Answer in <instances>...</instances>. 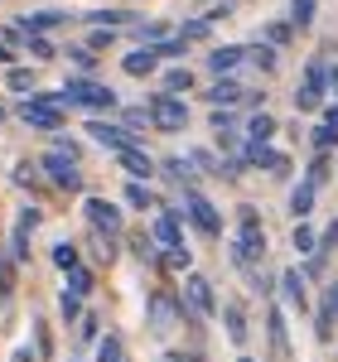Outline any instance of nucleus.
I'll use <instances>...</instances> for the list:
<instances>
[{
	"instance_id": "35",
	"label": "nucleus",
	"mask_w": 338,
	"mask_h": 362,
	"mask_svg": "<svg viewBox=\"0 0 338 362\" xmlns=\"http://www.w3.org/2000/svg\"><path fill=\"white\" fill-rule=\"evenodd\" d=\"M276 131H281V121L271 112H256L252 121H247V140H276Z\"/></svg>"
},
{
	"instance_id": "2",
	"label": "nucleus",
	"mask_w": 338,
	"mask_h": 362,
	"mask_svg": "<svg viewBox=\"0 0 338 362\" xmlns=\"http://www.w3.org/2000/svg\"><path fill=\"white\" fill-rule=\"evenodd\" d=\"M145 116H150V131L179 136L189 126V102L174 97V92H155V97H145Z\"/></svg>"
},
{
	"instance_id": "20",
	"label": "nucleus",
	"mask_w": 338,
	"mask_h": 362,
	"mask_svg": "<svg viewBox=\"0 0 338 362\" xmlns=\"http://www.w3.org/2000/svg\"><path fill=\"white\" fill-rule=\"evenodd\" d=\"M121 68H126L131 78H155V73H160V49H155V44H141V49H131V54L121 58Z\"/></svg>"
},
{
	"instance_id": "21",
	"label": "nucleus",
	"mask_w": 338,
	"mask_h": 362,
	"mask_svg": "<svg viewBox=\"0 0 338 362\" xmlns=\"http://www.w3.org/2000/svg\"><path fill=\"white\" fill-rule=\"evenodd\" d=\"M116 165L126 169L131 179H155V174H160V160H150V155H145V145H131V150H121V155H116Z\"/></svg>"
},
{
	"instance_id": "19",
	"label": "nucleus",
	"mask_w": 338,
	"mask_h": 362,
	"mask_svg": "<svg viewBox=\"0 0 338 362\" xmlns=\"http://www.w3.org/2000/svg\"><path fill=\"white\" fill-rule=\"evenodd\" d=\"M247 97L252 92L237 83V78H218V83L203 92V102H213V107H247Z\"/></svg>"
},
{
	"instance_id": "29",
	"label": "nucleus",
	"mask_w": 338,
	"mask_h": 362,
	"mask_svg": "<svg viewBox=\"0 0 338 362\" xmlns=\"http://www.w3.org/2000/svg\"><path fill=\"white\" fill-rule=\"evenodd\" d=\"M169 34H174V29H169L165 20H136V25H131V39H136V44H165Z\"/></svg>"
},
{
	"instance_id": "15",
	"label": "nucleus",
	"mask_w": 338,
	"mask_h": 362,
	"mask_svg": "<svg viewBox=\"0 0 338 362\" xmlns=\"http://www.w3.org/2000/svg\"><path fill=\"white\" fill-rule=\"evenodd\" d=\"M242 63H247V44H218V49H208V73L213 78H237Z\"/></svg>"
},
{
	"instance_id": "43",
	"label": "nucleus",
	"mask_w": 338,
	"mask_h": 362,
	"mask_svg": "<svg viewBox=\"0 0 338 362\" xmlns=\"http://www.w3.org/2000/svg\"><path fill=\"white\" fill-rule=\"evenodd\" d=\"M54 266L63 271V276H68L73 266H83V256H78V247H73V242H54Z\"/></svg>"
},
{
	"instance_id": "59",
	"label": "nucleus",
	"mask_w": 338,
	"mask_h": 362,
	"mask_svg": "<svg viewBox=\"0 0 338 362\" xmlns=\"http://www.w3.org/2000/svg\"><path fill=\"white\" fill-rule=\"evenodd\" d=\"M39 353H29V348H15V362H34Z\"/></svg>"
},
{
	"instance_id": "30",
	"label": "nucleus",
	"mask_w": 338,
	"mask_h": 362,
	"mask_svg": "<svg viewBox=\"0 0 338 362\" xmlns=\"http://www.w3.org/2000/svg\"><path fill=\"white\" fill-rule=\"evenodd\" d=\"M174 34H179L184 44H208V39H213V20H208V15H198V20H184V25L174 29Z\"/></svg>"
},
{
	"instance_id": "6",
	"label": "nucleus",
	"mask_w": 338,
	"mask_h": 362,
	"mask_svg": "<svg viewBox=\"0 0 338 362\" xmlns=\"http://www.w3.org/2000/svg\"><path fill=\"white\" fill-rule=\"evenodd\" d=\"M39 169H44V179L54 184L58 194H83V165H78L73 155H63V150H49V155L39 160Z\"/></svg>"
},
{
	"instance_id": "31",
	"label": "nucleus",
	"mask_w": 338,
	"mask_h": 362,
	"mask_svg": "<svg viewBox=\"0 0 338 362\" xmlns=\"http://www.w3.org/2000/svg\"><path fill=\"white\" fill-rule=\"evenodd\" d=\"M160 261H165L169 271H194V251H189V242H179V247H160Z\"/></svg>"
},
{
	"instance_id": "60",
	"label": "nucleus",
	"mask_w": 338,
	"mask_h": 362,
	"mask_svg": "<svg viewBox=\"0 0 338 362\" xmlns=\"http://www.w3.org/2000/svg\"><path fill=\"white\" fill-rule=\"evenodd\" d=\"M5 261H10V251H5V247H0V271H5Z\"/></svg>"
},
{
	"instance_id": "26",
	"label": "nucleus",
	"mask_w": 338,
	"mask_h": 362,
	"mask_svg": "<svg viewBox=\"0 0 338 362\" xmlns=\"http://www.w3.org/2000/svg\"><path fill=\"white\" fill-rule=\"evenodd\" d=\"M136 20H141V15H131V10H92V15H87V25H97V29H131L136 25Z\"/></svg>"
},
{
	"instance_id": "42",
	"label": "nucleus",
	"mask_w": 338,
	"mask_h": 362,
	"mask_svg": "<svg viewBox=\"0 0 338 362\" xmlns=\"http://www.w3.org/2000/svg\"><path fill=\"white\" fill-rule=\"evenodd\" d=\"M165 92L189 97V92H194V73H189V68H169V73H165Z\"/></svg>"
},
{
	"instance_id": "38",
	"label": "nucleus",
	"mask_w": 338,
	"mask_h": 362,
	"mask_svg": "<svg viewBox=\"0 0 338 362\" xmlns=\"http://www.w3.org/2000/svg\"><path fill=\"white\" fill-rule=\"evenodd\" d=\"M305 179H310L314 189H324V184L334 179V155H314V160H310V169H305Z\"/></svg>"
},
{
	"instance_id": "37",
	"label": "nucleus",
	"mask_w": 338,
	"mask_h": 362,
	"mask_svg": "<svg viewBox=\"0 0 338 362\" xmlns=\"http://www.w3.org/2000/svg\"><path fill=\"white\" fill-rule=\"evenodd\" d=\"M295 34H300V29L290 25V20H266V29H261V39H266V44H276V49H285Z\"/></svg>"
},
{
	"instance_id": "4",
	"label": "nucleus",
	"mask_w": 338,
	"mask_h": 362,
	"mask_svg": "<svg viewBox=\"0 0 338 362\" xmlns=\"http://www.w3.org/2000/svg\"><path fill=\"white\" fill-rule=\"evenodd\" d=\"M324 102H329V68H324V58H310L300 83H295V107L300 112H324Z\"/></svg>"
},
{
	"instance_id": "16",
	"label": "nucleus",
	"mask_w": 338,
	"mask_h": 362,
	"mask_svg": "<svg viewBox=\"0 0 338 362\" xmlns=\"http://www.w3.org/2000/svg\"><path fill=\"white\" fill-rule=\"evenodd\" d=\"M150 237L160 247H179L184 242V208H160L155 223H150Z\"/></svg>"
},
{
	"instance_id": "32",
	"label": "nucleus",
	"mask_w": 338,
	"mask_h": 362,
	"mask_svg": "<svg viewBox=\"0 0 338 362\" xmlns=\"http://www.w3.org/2000/svg\"><path fill=\"white\" fill-rule=\"evenodd\" d=\"M5 87H10V92H20V97H29V92H34V68L10 63V68H5Z\"/></svg>"
},
{
	"instance_id": "34",
	"label": "nucleus",
	"mask_w": 338,
	"mask_h": 362,
	"mask_svg": "<svg viewBox=\"0 0 338 362\" xmlns=\"http://www.w3.org/2000/svg\"><path fill=\"white\" fill-rule=\"evenodd\" d=\"M126 208H131V213H150V208H155V194L145 189L141 179H126Z\"/></svg>"
},
{
	"instance_id": "8",
	"label": "nucleus",
	"mask_w": 338,
	"mask_h": 362,
	"mask_svg": "<svg viewBox=\"0 0 338 362\" xmlns=\"http://www.w3.org/2000/svg\"><path fill=\"white\" fill-rule=\"evenodd\" d=\"M179 314H184V295H169V290H155V295H145V319H150L155 338H165L169 329L179 324Z\"/></svg>"
},
{
	"instance_id": "57",
	"label": "nucleus",
	"mask_w": 338,
	"mask_h": 362,
	"mask_svg": "<svg viewBox=\"0 0 338 362\" xmlns=\"http://www.w3.org/2000/svg\"><path fill=\"white\" fill-rule=\"evenodd\" d=\"M10 63H15V49H10V44H0V68H10Z\"/></svg>"
},
{
	"instance_id": "46",
	"label": "nucleus",
	"mask_w": 338,
	"mask_h": 362,
	"mask_svg": "<svg viewBox=\"0 0 338 362\" xmlns=\"http://www.w3.org/2000/svg\"><path fill=\"white\" fill-rule=\"evenodd\" d=\"M63 280H68V290H73V295H92V285H97V276H92L87 266H73Z\"/></svg>"
},
{
	"instance_id": "53",
	"label": "nucleus",
	"mask_w": 338,
	"mask_h": 362,
	"mask_svg": "<svg viewBox=\"0 0 338 362\" xmlns=\"http://www.w3.org/2000/svg\"><path fill=\"white\" fill-rule=\"evenodd\" d=\"M39 223H44V213H39L34 203H25V208L15 213V227H25V232H34V227H39Z\"/></svg>"
},
{
	"instance_id": "27",
	"label": "nucleus",
	"mask_w": 338,
	"mask_h": 362,
	"mask_svg": "<svg viewBox=\"0 0 338 362\" xmlns=\"http://www.w3.org/2000/svg\"><path fill=\"white\" fill-rule=\"evenodd\" d=\"M126 247L136 251L141 266H155V261H160V242H155L150 232H126Z\"/></svg>"
},
{
	"instance_id": "52",
	"label": "nucleus",
	"mask_w": 338,
	"mask_h": 362,
	"mask_svg": "<svg viewBox=\"0 0 338 362\" xmlns=\"http://www.w3.org/2000/svg\"><path fill=\"white\" fill-rule=\"evenodd\" d=\"M256 227H261V213H256L252 203H242L237 208V232H256Z\"/></svg>"
},
{
	"instance_id": "61",
	"label": "nucleus",
	"mask_w": 338,
	"mask_h": 362,
	"mask_svg": "<svg viewBox=\"0 0 338 362\" xmlns=\"http://www.w3.org/2000/svg\"><path fill=\"white\" fill-rule=\"evenodd\" d=\"M237 362H256V358H247V353H242V358H237Z\"/></svg>"
},
{
	"instance_id": "33",
	"label": "nucleus",
	"mask_w": 338,
	"mask_h": 362,
	"mask_svg": "<svg viewBox=\"0 0 338 362\" xmlns=\"http://www.w3.org/2000/svg\"><path fill=\"white\" fill-rule=\"evenodd\" d=\"M15 184H20V189H34V194H39V189H44V169H39V160H20V165H15Z\"/></svg>"
},
{
	"instance_id": "23",
	"label": "nucleus",
	"mask_w": 338,
	"mask_h": 362,
	"mask_svg": "<svg viewBox=\"0 0 338 362\" xmlns=\"http://www.w3.org/2000/svg\"><path fill=\"white\" fill-rule=\"evenodd\" d=\"M160 174H165V184H174V189H194V165H189V155H169V160H160Z\"/></svg>"
},
{
	"instance_id": "12",
	"label": "nucleus",
	"mask_w": 338,
	"mask_h": 362,
	"mask_svg": "<svg viewBox=\"0 0 338 362\" xmlns=\"http://www.w3.org/2000/svg\"><path fill=\"white\" fill-rule=\"evenodd\" d=\"M276 290H281L285 309H295V314H310V280H305V271H300V266L281 271V276H276Z\"/></svg>"
},
{
	"instance_id": "18",
	"label": "nucleus",
	"mask_w": 338,
	"mask_h": 362,
	"mask_svg": "<svg viewBox=\"0 0 338 362\" xmlns=\"http://www.w3.org/2000/svg\"><path fill=\"white\" fill-rule=\"evenodd\" d=\"M247 68H256L261 78H276V73H281V49H276V44H266V39L247 44Z\"/></svg>"
},
{
	"instance_id": "1",
	"label": "nucleus",
	"mask_w": 338,
	"mask_h": 362,
	"mask_svg": "<svg viewBox=\"0 0 338 362\" xmlns=\"http://www.w3.org/2000/svg\"><path fill=\"white\" fill-rule=\"evenodd\" d=\"M49 102L54 107H83V112H92V116H112V112H121V97H116L107 83H97V78H68V83L58 87V92H49Z\"/></svg>"
},
{
	"instance_id": "9",
	"label": "nucleus",
	"mask_w": 338,
	"mask_h": 362,
	"mask_svg": "<svg viewBox=\"0 0 338 362\" xmlns=\"http://www.w3.org/2000/svg\"><path fill=\"white\" fill-rule=\"evenodd\" d=\"M242 155H247V165L261 169V174H276V179H285V174H290V155H285V150H276L271 140H247V145H242Z\"/></svg>"
},
{
	"instance_id": "44",
	"label": "nucleus",
	"mask_w": 338,
	"mask_h": 362,
	"mask_svg": "<svg viewBox=\"0 0 338 362\" xmlns=\"http://www.w3.org/2000/svg\"><path fill=\"white\" fill-rule=\"evenodd\" d=\"M25 54H29V58H39V63H49L58 49L49 44V34H25Z\"/></svg>"
},
{
	"instance_id": "39",
	"label": "nucleus",
	"mask_w": 338,
	"mask_h": 362,
	"mask_svg": "<svg viewBox=\"0 0 338 362\" xmlns=\"http://www.w3.org/2000/svg\"><path fill=\"white\" fill-rule=\"evenodd\" d=\"M314 15H319V0H290V25L295 29H314Z\"/></svg>"
},
{
	"instance_id": "45",
	"label": "nucleus",
	"mask_w": 338,
	"mask_h": 362,
	"mask_svg": "<svg viewBox=\"0 0 338 362\" xmlns=\"http://www.w3.org/2000/svg\"><path fill=\"white\" fill-rule=\"evenodd\" d=\"M68 63H73L83 78H92V73H97V54H92V49H78V44H68Z\"/></svg>"
},
{
	"instance_id": "13",
	"label": "nucleus",
	"mask_w": 338,
	"mask_h": 362,
	"mask_svg": "<svg viewBox=\"0 0 338 362\" xmlns=\"http://www.w3.org/2000/svg\"><path fill=\"white\" fill-rule=\"evenodd\" d=\"M256 261H266V232L256 227V232H237L232 237V266L237 271H252Z\"/></svg>"
},
{
	"instance_id": "3",
	"label": "nucleus",
	"mask_w": 338,
	"mask_h": 362,
	"mask_svg": "<svg viewBox=\"0 0 338 362\" xmlns=\"http://www.w3.org/2000/svg\"><path fill=\"white\" fill-rule=\"evenodd\" d=\"M83 218L92 223V232H102V237H112V242H121V237H126V208H121V203H112V198L87 194L83 198Z\"/></svg>"
},
{
	"instance_id": "48",
	"label": "nucleus",
	"mask_w": 338,
	"mask_h": 362,
	"mask_svg": "<svg viewBox=\"0 0 338 362\" xmlns=\"http://www.w3.org/2000/svg\"><path fill=\"white\" fill-rule=\"evenodd\" d=\"M208 126H213V131H232V126H237V107H213V112H208Z\"/></svg>"
},
{
	"instance_id": "55",
	"label": "nucleus",
	"mask_w": 338,
	"mask_h": 362,
	"mask_svg": "<svg viewBox=\"0 0 338 362\" xmlns=\"http://www.w3.org/2000/svg\"><path fill=\"white\" fill-rule=\"evenodd\" d=\"M0 44H10V49H25V29H20V20L0 29Z\"/></svg>"
},
{
	"instance_id": "10",
	"label": "nucleus",
	"mask_w": 338,
	"mask_h": 362,
	"mask_svg": "<svg viewBox=\"0 0 338 362\" xmlns=\"http://www.w3.org/2000/svg\"><path fill=\"white\" fill-rule=\"evenodd\" d=\"M184 305L194 309L198 319H218V295H213V280L208 276H198V271H189V276H184Z\"/></svg>"
},
{
	"instance_id": "5",
	"label": "nucleus",
	"mask_w": 338,
	"mask_h": 362,
	"mask_svg": "<svg viewBox=\"0 0 338 362\" xmlns=\"http://www.w3.org/2000/svg\"><path fill=\"white\" fill-rule=\"evenodd\" d=\"M15 116L25 121L29 131H49V136L63 131V107L49 102V92H29L25 102H15Z\"/></svg>"
},
{
	"instance_id": "54",
	"label": "nucleus",
	"mask_w": 338,
	"mask_h": 362,
	"mask_svg": "<svg viewBox=\"0 0 338 362\" xmlns=\"http://www.w3.org/2000/svg\"><path fill=\"white\" fill-rule=\"evenodd\" d=\"M97 329H102L97 314H83V319H78V338H83V343H97Z\"/></svg>"
},
{
	"instance_id": "62",
	"label": "nucleus",
	"mask_w": 338,
	"mask_h": 362,
	"mask_svg": "<svg viewBox=\"0 0 338 362\" xmlns=\"http://www.w3.org/2000/svg\"><path fill=\"white\" fill-rule=\"evenodd\" d=\"M0 116H5V107H0Z\"/></svg>"
},
{
	"instance_id": "47",
	"label": "nucleus",
	"mask_w": 338,
	"mask_h": 362,
	"mask_svg": "<svg viewBox=\"0 0 338 362\" xmlns=\"http://www.w3.org/2000/svg\"><path fill=\"white\" fill-rule=\"evenodd\" d=\"M97 362H126V343L116 334H107L102 343H97Z\"/></svg>"
},
{
	"instance_id": "14",
	"label": "nucleus",
	"mask_w": 338,
	"mask_h": 362,
	"mask_svg": "<svg viewBox=\"0 0 338 362\" xmlns=\"http://www.w3.org/2000/svg\"><path fill=\"white\" fill-rule=\"evenodd\" d=\"M334 329H338V285H329L314 305V338L319 343H334Z\"/></svg>"
},
{
	"instance_id": "58",
	"label": "nucleus",
	"mask_w": 338,
	"mask_h": 362,
	"mask_svg": "<svg viewBox=\"0 0 338 362\" xmlns=\"http://www.w3.org/2000/svg\"><path fill=\"white\" fill-rule=\"evenodd\" d=\"M165 362H203V358H198V353H169Z\"/></svg>"
},
{
	"instance_id": "7",
	"label": "nucleus",
	"mask_w": 338,
	"mask_h": 362,
	"mask_svg": "<svg viewBox=\"0 0 338 362\" xmlns=\"http://www.w3.org/2000/svg\"><path fill=\"white\" fill-rule=\"evenodd\" d=\"M184 223L198 227L208 242H218V237H223V213H218L208 198L198 194V189H184Z\"/></svg>"
},
{
	"instance_id": "17",
	"label": "nucleus",
	"mask_w": 338,
	"mask_h": 362,
	"mask_svg": "<svg viewBox=\"0 0 338 362\" xmlns=\"http://www.w3.org/2000/svg\"><path fill=\"white\" fill-rule=\"evenodd\" d=\"M218 319H223V329H227V343H232V348H247L252 324H247V309H242V300H227V305L218 309Z\"/></svg>"
},
{
	"instance_id": "50",
	"label": "nucleus",
	"mask_w": 338,
	"mask_h": 362,
	"mask_svg": "<svg viewBox=\"0 0 338 362\" xmlns=\"http://www.w3.org/2000/svg\"><path fill=\"white\" fill-rule=\"evenodd\" d=\"M121 126H126V131H131V136L141 140L145 131H150V116H145V112H121Z\"/></svg>"
},
{
	"instance_id": "11",
	"label": "nucleus",
	"mask_w": 338,
	"mask_h": 362,
	"mask_svg": "<svg viewBox=\"0 0 338 362\" xmlns=\"http://www.w3.org/2000/svg\"><path fill=\"white\" fill-rule=\"evenodd\" d=\"M87 136L97 140L102 150H112V155H121V150H131V145H141V140L131 136V131H126L121 121H102V116H92V121H87Z\"/></svg>"
},
{
	"instance_id": "24",
	"label": "nucleus",
	"mask_w": 338,
	"mask_h": 362,
	"mask_svg": "<svg viewBox=\"0 0 338 362\" xmlns=\"http://www.w3.org/2000/svg\"><path fill=\"white\" fill-rule=\"evenodd\" d=\"M314 203H319V189H314L310 179H300V184L290 189V218H295V223L314 218Z\"/></svg>"
},
{
	"instance_id": "41",
	"label": "nucleus",
	"mask_w": 338,
	"mask_h": 362,
	"mask_svg": "<svg viewBox=\"0 0 338 362\" xmlns=\"http://www.w3.org/2000/svg\"><path fill=\"white\" fill-rule=\"evenodd\" d=\"M58 319H63V324H78V319H83V295H73L68 285H63V295H58Z\"/></svg>"
},
{
	"instance_id": "49",
	"label": "nucleus",
	"mask_w": 338,
	"mask_h": 362,
	"mask_svg": "<svg viewBox=\"0 0 338 362\" xmlns=\"http://www.w3.org/2000/svg\"><path fill=\"white\" fill-rule=\"evenodd\" d=\"M112 44H116V29H92V34H87V49H92V54H107Z\"/></svg>"
},
{
	"instance_id": "56",
	"label": "nucleus",
	"mask_w": 338,
	"mask_h": 362,
	"mask_svg": "<svg viewBox=\"0 0 338 362\" xmlns=\"http://www.w3.org/2000/svg\"><path fill=\"white\" fill-rule=\"evenodd\" d=\"M334 251H338V223H329L319 237V256H334Z\"/></svg>"
},
{
	"instance_id": "51",
	"label": "nucleus",
	"mask_w": 338,
	"mask_h": 362,
	"mask_svg": "<svg viewBox=\"0 0 338 362\" xmlns=\"http://www.w3.org/2000/svg\"><path fill=\"white\" fill-rule=\"evenodd\" d=\"M300 271H305V280H324V271H329V256H319V251H314V256H305V266H300Z\"/></svg>"
},
{
	"instance_id": "22",
	"label": "nucleus",
	"mask_w": 338,
	"mask_h": 362,
	"mask_svg": "<svg viewBox=\"0 0 338 362\" xmlns=\"http://www.w3.org/2000/svg\"><path fill=\"white\" fill-rule=\"evenodd\" d=\"M266 338H271V358H290V334H285V314L276 305L266 309Z\"/></svg>"
},
{
	"instance_id": "36",
	"label": "nucleus",
	"mask_w": 338,
	"mask_h": 362,
	"mask_svg": "<svg viewBox=\"0 0 338 362\" xmlns=\"http://www.w3.org/2000/svg\"><path fill=\"white\" fill-rule=\"evenodd\" d=\"M290 242H295V251H300V256H314V251H319V232H314L310 218H305V223H295Z\"/></svg>"
},
{
	"instance_id": "28",
	"label": "nucleus",
	"mask_w": 338,
	"mask_h": 362,
	"mask_svg": "<svg viewBox=\"0 0 338 362\" xmlns=\"http://www.w3.org/2000/svg\"><path fill=\"white\" fill-rule=\"evenodd\" d=\"M310 150H314V155H334V150H338V126H334V121L319 116V126L310 131Z\"/></svg>"
},
{
	"instance_id": "25",
	"label": "nucleus",
	"mask_w": 338,
	"mask_h": 362,
	"mask_svg": "<svg viewBox=\"0 0 338 362\" xmlns=\"http://www.w3.org/2000/svg\"><path fill=\"white\" fill-rule=\"evenodd\" d=\"M63 25H68V15H63V10H29L25 20H20L25 34H54V29H63Z\"/></svg>"
},
{
	"instance_id": "40",
	"label": "nucleus",
	"mask_w": 338,
	"mask_h": 362,
	"mask_svg": "<svg viewBox=\"0 0 338 362\" xmlns=\"http://www.w3.org/2000/svg\"><path fill=\"white\" fill-rule=\"evenodd\" d=\"M189 165L203 169V174H213V179H223V155H213V150H189Z\"/></svg>"
}]
</instances>
